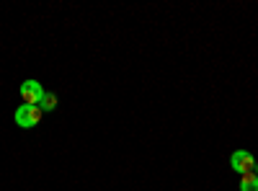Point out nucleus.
<instances>
[{"label":"nucleus","instance_id":"nucleus-1","mask_svg":"<svg viewBox=\"0 0 258 191\" xmlns=\"http://www.w3.org/2000/svg\"><path fill=\"white\" fill-rule=\"evenodd\" d=\"M41 111L39 106H26V103H21L18 109H16V124L18 126H24V130H31V126H36L41 121Z\"/></svg>","mask_w":258,"mask_h":191},{"label":"nucleus","instance_id":"nucleus-2","mask_svg":"<svg viewBox=\"0 0 258 191\" xmlns=\"http://www.w3.org/2000/svg\"><path fill=\"white\" fill-rule=\"evenodd\" d=\"M44 93L47 91L41 88L39 80H24V83H21V98H24L26 106H39V101H41Z\"/></svg>","mask_w":258,"mask_h":191},{"label":"nucleus","instance_id":"nucleus-3","mask_svg":"<svg viewBox=\"0 0 258 191\" xmlns=\"http://www.w3.org/2000/svg\"><path fill=\"white\" fill-rule=\"evenodd\" d=\"M230 165H232V171L235 173H250L253 171V165H255V158L248 153V150H235L232 158H230Z\"/></svg>","mask_w":258,"mask_h":191},{"label":"nucleus","instance_id":"nucleus-4","mask_svg":"<svg viewBox=\"0 0 258 191\" xmlns=\"http://www.w3.org/2000/svg\"><path fill=\"white\" fill-rule=\"evenodd\" d=\"M240 191H258V176L253 171L240 176Z\"/></svg>","mask_w":258,"mask_h":191},{"label":"nucleus","instance_id":"nucleus-5","mask_svg":"<svg viewBox=\"0 0 258 191\" xmlns=\"http://www.w3.org/2000/svg\"><path fill=\"white\" fill-rule=\"evenodd\" d=\"M39 109L41 111H54L57 109V96L52 91H47L44 96H41V101H39Z\"/></svg>","mask_w":258,"mask_h":191},{"label":"nucleus","instance_id":"nucleus-6","mask_svg":"<svg viewBox=\"0 0 258 191\" xmlns=\"http://www.w3.org/2000/svg\"><path fill=\"white\" fill-rule=\"evenodd\" d=\"M253 173H255V176H258V163H255V165H253Z\"/></svg>","mask_w":258,"mask_h":191}]
</instances>
